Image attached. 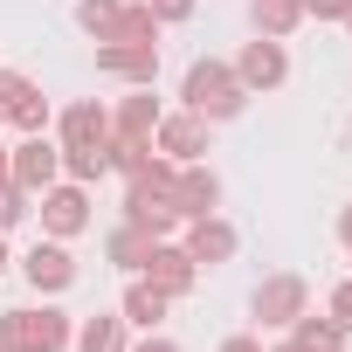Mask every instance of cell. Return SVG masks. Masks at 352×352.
Listing matches in <instances>:
<instances>
[{"instance_id": "obj_24", "label": "cell", "mask_w": 352, "mask_h": 352, "mask_svg": "<svg viewBox=\"0 0 352 352\" xmlns=\"http://www.w3.org/2000/svg\"><path fill=\"white\" fill-rule=\"evenodd\" d=\"M28 90H35V83H28V76H21V69H0V118H14V111H21V97H28Z\"/></svg>"}, {"instance_id": "obj_31", "label": "cell", "mask_w": 352, "mask_h": 352, "mask_svg": "<svg viewBox=\"0 0 352 352\" xmlns=\"http://www.w3.org/2000/svg\"><path fill=\"white\" fill-rule=\"evenodd\" d=\"M338 242H345V249H352V208H345V214H338Z\"/></svg>"}, {"instance_id": "obj_13", "label": "cell", "mask_w": 352, "mask_h": 352, "mask_svg": "<svg viewBox=\"0 0 352 352\" xmlns=\"http://www.w3.org/2000/svg\"><path fill=\"white\" fill-rule=\"evenodd\" d=\"M111 138V111L97 97H76L63 118H56V145H104Z\"/></svg>"}, {"instance_id": "obj_35", "label": "cell", "mask_w": 352, "mask_h": 352, "mask_svg": "<svg viewBox=\"0 0 352 352\" xmlns=\"http://www.w3.org/2000/svg\"><path fill=\"white\" fill-rule=\"evenodd\" d=\"M345 28H352V8H345Z\"/></svg>"}, {"instance_id": "obj_11", "label": "cell", "mask_w": 352, "mask_h": 352, "mask_svg": "<svg viewBox=\"0 0 352 352\" xmlns=\"http://www.w3.org/2000/svg\"><path fill=\"white\" fill-rule=\"evenodd\" d=\"M97 69L124 76V83H152L159 76V42H97Z\"/></svg>"}, {"instance_id": "obj_21", "label": "cell", "mask_w": 352, "mask_h": 352, "mask_svg": "<svg viewBox=\"0 0 352 352\" xmlns=\"http://www.w3.org/2000/svg\"><path fill=\"white\" fill-rule=\"evenodd\" d=\"M104 249H111V263H118V270H138V263H145V249H152V235L124 221V228H118V235H111Z\"/></svg>"}, {"instance_id": "obj_18", "label": "cell", "mask_w": 352, "mask_h": 352, "mask_svg": "<svg viewBox=\"0 0 352 352\" xmlns=\"http://www.w3.org/2000/svg\"><path fill=\"white\" fill-rule=\"evenodd\" d=\"M290 331H297V345H304V352H345V324H338L331 311H324V318H311V311H304Z\"/></svg>"}, {"instance_id": "obj_16", "label": "cell", "mask_w": 352, "mask_h": 352, "mask_svg": "<svg viewBox=\"0 0 352 352\" xmlns=\"http://www.w3.org/2000/svg\"><path fill=\"white\" fill-rule=\"evenodd\" d=\"M159 118H166V111H159L152 83H138V90H131V97L111 111V131H118V138H152V124H159Z\"/></svg>"}, {"instance_id": "obj_22", "label": "cell", "mask_w": 352, "mask_h": 352, "mask_svg": "<svg viewBox=\"0 0 352 352\" xmlns=\"http://www.w3.org/2000/svg\"><path fill=\"white\" fill-rule=\"evenodd\" d=\"M118 8H124V0H76V28L104 42V35L118 28Z\"/></svg>"}, {"instance_id": "obj_28", "label": "cell", "mask_w": 352, "mask_h": 352, "mask_svg": "<svg viewBox=\"0 0 352 352\" xmlns=\"http://www.w3.org/2000/svg\"><path fill=\"white\" fill-rule=\"evenodd\" d=\"M331 318L352 331V283H338V290H331Z\"/></svg>"}, {"instance_id": "obj_3", "label": "cell", "mask_w": 352, "mask_h": 352, "mask_svg": "<svg viewBox=\"0 0 352 352\" xmlns=\"http://www.w3.org/2000/svg\"><path fill=\"white\" fill-rule=\"evenodd\" d=\"M76 324L49 304H21V311H0V345L8 352H69Z\"/></svg>"}, {"instance_id": "obj_25", "label": "cell", "mask_w": 352, "mask_h": 352, "mask_svg": "<svg viewBox=\"0 0 352 352\" xmlns=\"http://www.w3.org/2000/svg\"><path fill=\"white\" fill-rule=\"evenodd\" d=\"M28 201H35V194H21L14 180H0V228H14V221L28 214Z\"/></svg>"}, {"instance_id": "obj_14", "label": "cell", "mask_w": 352, "mask_h": 352, "mask_svg": "<svg viewBox=\"0 0 352 352\" xmlns=\"http://www.w3.org/2000/svg\"><path fill=\"white\" fill-rule=\"evenodd\" d=\"M180 249H187L194 263H208V270H214V263H228V256H235V228H228L221 214H201V221H187V242H180Z\"/></svg>"}, {"instance_id": "obj_4", "label": "cell", "mask_w": 352, "mask_h": 352, "mask_svg": "<svg viewBox=\"0 0 352 352\" xmlns=\"http://www.w3.org/2000/svg\"><path fill=\"white\" fill-rule=\"evenodd\" d=\"M8 180H14L21 194H42V187H56V180H63V145H56L49 131H28V138L8 152Z\"/></svg>"}, {"instance_id": "obj_27", "label": "cell", "mask_w": 352, "mask_h": 352, "mask_svg": "<svg viewBox=\"0 0 352 352\" xmlns=\"http://www.w3.org/2000/svg\"><path fill=\"white\" fill-rule=\"evenodd\" d=\"M145 8H152V21H187L194 0H145Z\"/></svg>"}, {"instance_id": "obj_23", "label": "cell", "mask_w": 352, "mask_h": 352, "mask_svg": "<svg viewBox=\"0 0 352 352\" xmlns=\"http://www.w3.org/2000/svg\"><path fill=\"white\" fill-rule=\"evenodd\" d=\"M8 124H21V131H49V97H42V90H28V97H21V111H14Z\"/></svg>"}, {"instance_id": "obj_29", "label": "cell", "mask_w": 352, "mask_h": 352, "mask_svg": "<svg viewBox=\"0 0 352 352\" xmlns=\"http://www.w3.org/2000/svg\"><path fill=\"white\" fill-rule=\"evenodd\" d=\"M131 352H180V345H173V338H159V331H152V338H145V345H131Z\"/></svg>"}, {"instance_id": "obj_33", "label": "cell", "mask_w": 352, "mask_h": 352, "mask_svg": "<svg viewBox=\"0 0 352 352\" xmlns=\"http://www.w3.org/2000/svg\"><path fill=\"white\" fill-rule=\"evenodd\" d=\"M276 352H304V345H297V338H290V345H276Z\"/></svg>"}, {"instance_id": "obj_30", "label": "cell", "mask_w": 352, "mask_h": 352, "mask_svg": "<svg viewBox=\"0 0 352 352\" xmlns=\"http://www.w3.org/2000/svg\"><path fill=\"white\" fill-rule=\"evenodd\" d=\"M221 352H263L256 338H221Z\"/></svg>"}, {"instance_id": "obj_19", "label": "cell", "mask_w": 352, "mask_h": 352, "mask_svg": "<svg viewBox=\"0 0 352 352\" xmlns=\"http://www.w3.org/2000/svg\"><path fill=\"white\" fill-rule=\"evenodd\" d=\"M69 345H76V352H131V345H124V318H83Z\"/></svg>"}, {"instance_id": "obj_9", "label": "cell", "mask_w": 352, "mask_h": 352, "mask_svg": "<svg viewBox=\"0 0 352 352\" xmlns=\"http://www.w3.org/2000/svg\"><path fill=\"white\" fill-rule=\"evenodd\" d=\"M235 76H242V90H249V97H256V90H276V83L290 76V56H283V42L256 35V42L235 56Z\"/></svg>"}, {"instance_id": "obj_5", "label": "cell", "mask_w": 352, "mask_h": 352, "mask_svg": "<svg viewBox=\"0 0 352 352\" xmlns=\"http://www.w3.org/2000/svg\"><path fill=\"white\" fill-rule=\"evenodd\" d=\"M83 228H90V194H83L76 180H56V187H42V235L69 242V235H83Z\"/></svg>"}, {"instance_id": "obj_26", "label": "cell", "mask_w": 352, "mask_h": 352, "mask_svg": "<svg viewBox=\"0 0 352 352\" xmlns=\"http://www.w3.org/2000/svg\"><path fill=\"white\" fill-rule=\"evenodd\" d=\"M297 8H304V21H345L352 0H297Z\"/></svg>"}, {"instance_id": "obj_32", "label": "cell", "mask_w": 352, "mask_h": 352, "mask_svg": "<svg viewBox=\"0 0 352 352\" xmlns=\"http://www.w3.org/2000/svg\"><path fill=\"white\" fill-rule=\"evenodd\" d=\"M0 180H8V145H0Z\"/></svg>"}, {"instance_id": "obj_7", "label": "cell", "mask_w": 352, "mask_h": 352, "mask_svg": "<svg viewBox=\"0 0 352 352\" xmlns=\"http://www.w3.org/2000/svg\"><path fill=\"white\" fill-rule=\"evenodd\" d=\"M152 145H159L173 166H194V159L208 152V118H201V111H173V118L152 124Z\"/></svg>"}, {"instance_id": "obj_17", "label": "cell", "mask_w": 352, "mask_h": 352, "mask_svg": "<svg viewBox=\"0 0 352 352\" xmlns=\"http://www.w3.org/2000/svg\"><path fill=\"white\" fill-rule=\"evenodd\" d=\"M249 21H256V35L283 42V35L304 21V8H297V0H249Z\"/></svg>"}, {"instance_id": "obj_15", "label": "cell", "mask_w": 352, "mask_h": 352, "mask_svg": "<svg viewBox=\"0 0 352 352\" xmlns=\"http://www.w3.org/2000/svg\"><path fill=\"white\" fill-rule=\"evenodd\" d=\"M166 311H173V297H166L159 283H145V276H138V283H124V304H118V318H124V324L159 331V324H166Z\"/></svg>"}, {"instance_id": "obj_36", "label": "cell", "mask_w": 352, "mask_h": 352, "mask_svg": "<svg viewBox=\"0 0 352 352\" xmlns=\"http://www.w3.org/2000/svg\"><path fill=\"white\" fill-rule=\"evenodd\" d=\"M0 352H8V345H0Z\"/></svg>"}, {"instance_id": "obj_12", "label": "cell", "mask_w": 352, "mask_h": 352, "mask_svg": "<svg viewBox=\"0 0 352 352\" xmlns=\"http://www.w3.org/2000/svg\"><path fill=\"white\" fill-rule=\"evenodd\" d=\"M21 276H28L35 290H49V297H56V290H69V283H76V263H69V249L49 235V242H35V249L21 256Z\"/></svg>"}, {"instance_id": "obj_20", "label": "cell", "mask_w": 352, "mask_h": 352, "mask_svg": "<svg viewBox=\"0 0 352 352\" xmlns=\"http://www.w3.org/2000/svg\"><path fill=\"white\" fill-rule=\"evenodd\" d=\"M63 173H69L76 187L104 180V173H111V145H63Z\"/></svg>"}, {"instance_id": "obj_2", "label": "cell", "mask_w": 352, "mask_h": 352, "mask_svg": "<svg viewBox=\"0 0 352 352\" xmlns=\"http://www.w3.org/2000/svg\"><path fill=\"white\" fill-rule=\"evenodd\" d=\"M180 97H187V111H201L208 124H221V118H235V111L249 104V90H242V76H235V63H214V56H201V63L187 69V83H180Z\"/></svg>"}, {"instance_id": "obj_8", "label": "cell", "mask_w": 352, "mask_h": 352, "mask_svg": "<svg viewBox=\"0 0 352 352\" xmlns=\"http://www.w3.org/2000/svg\"><path fill=\"white\" fill-rule=\"evenodd\" d=\"M138 276H145V283H159L166 297H187V290H194V276H201V263H194L180 242H152V249H145V263H138Z\"/></svg>"}, {"instance_id": "obj_34", "label": "cell", "mask_w": 352, "mask_h": 352, "mask_svg": "<svg viewBox=\"0 0 352 352\" xmlns=\"http://www.w3.org/2000/svg\"><path fill=\"white\" fill-rule=\"evenodd\" d=\"M0 270H8V242H0Z\"/></svg>"}, {"instance_id": "obj_6", "label": "cell", "mask_w": 352, "mask_h": 352, "mask_svg": "<svg viewBox=\"0 0 352 352\" xmlns=\"http://www.w3.org/2000/svg\"><path fill=\"white\" fill-rule=\"evenodd\" d=\"M304 304H311V290H304V276H297V270L263 276V283H256V297H249V311H256L263 324H297V318H304Z\"/></svg>"}, {"instance_id": "obj_1", "label": "cell", "mask_w": 352, "mask_h": 352, "mask_svg": "<svg viewBox=\"0 0 352 352\" xmlns=\"http://www.w3.org/2000/svg\"><path fill=\"white\" fill-rule=\"evenodd\" d=\"M173 159H145L138 173H131V187H124V221L131 228H145L152 242H166L173 228H180V208H173Z\"/></svg>"}, {"instance_id": "obj_10", "label": "cell", "mask_w": 352, "mask_h": 352, "mask_svg": "<svg viewBox=\"0 0 352 352\" xmlns=\"http://www.w3.org/2000/svg\"><path fill=\"white\" fill-rule=\"evenodd\" d=\"M173 208H180V221H201V214H214V208H221V180H214L201 159L173 173Z\"/></svg>"}]
</instances>
